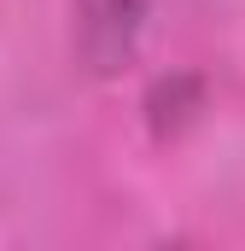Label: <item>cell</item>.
<instances>
[{
    "mask_svg": "<svg viewBox=\"0 0 245 251\" xmlns=\"http://www.w3.org/2000/svg\"><path fill=\"white\" fill-rule=\"evenodd\" d=\"M82 29H88V53L99 59V70H111L134 47L140 0H82Z\"/></svg>",
    "mask_w": 245,
    "mask_h": 251,
    "instance_id": "6da1fadb",
    "label": "cell"
}]
</instances>
